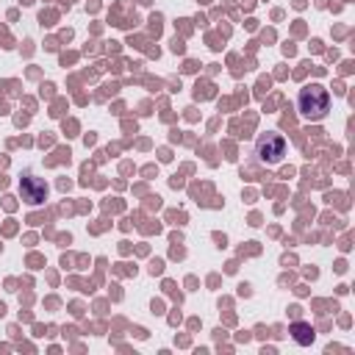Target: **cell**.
Returning a JSON list of instances; mask_svg holds the SVG:
<instances>
[{"label": "cell", "mask_w": 355, "mask_h": 355, "mask_svg": "<svg viewBox=\"0 0 355 355\" xmlns=\"http://www.w3.org/2000/svg\"><path fill=\"white\" fill-rule=\"evenodd\" d=\"M297 108H300V114H302L305 119H311V122L324 119L327 111H330V92H327L324 86H319V83H311V86L300 89V94H297Z\"/></svg>", "instance_id": "1"}, {"label": "cell", "mask_w": 355, "mask_h": 355, "mask_svg": "<svg viewBox=\"0 0 355 355\" xmlns=\"http://www.w3.org/2000/svg\"><path fill=\"white\" fill-rule=\"evenodd\" d=\"M286 150H288V144H286L283 133H277V130H266V133H261L258 141H255V155H258V161L266 164V166L280 164V161L286 158Z\"/></svg>", "instance_id": "2"}, {"label": "cell", "mask_w": 355, "mask_h": 355, "mask_svg": "<svg viewBox=\"0 0 355 355\" xmlns=\"http://www.w3.org/2000/svg\"><path fill=\"white\" fill-rule=\"evenodd\" d=\"M19 194H22V200H28L31 205H39V202H44V197H47V186H44V180H39V178H33V175H25V178L19 180Z\"/></svg>", "instance_id": "3"}, {"label": "cell", "mask_w": 355, "mask_h": 355, "mask_svg": "<svg viewBox=\"0 0 355 355\" xmlns=\"http://www.w3.org/2000/svg\"><path fill=\"white\" fill-rule=\"evenodd\" d=\"M291 338H294L297 344L308 347V344L316 338V333H313V327H311V324H305V322H294V324H291Z\"/></svg>", "instance_id": "4"}]
</instances>
